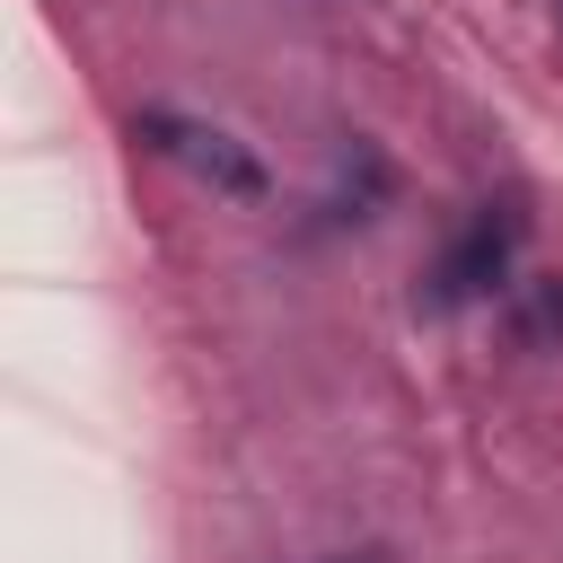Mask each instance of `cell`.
Masks as SVG:
<instances>
[{
    "instance_id": "1",
    "label": "cell",
    "mask_w": 563,
    "mask_h": 563,
    "mask_svg": "<svg viewBox=\"0 0 563 563\" xmlns=\"http://www.w3.org/2000/svg\"><path fill=\"white\" fill-rule=\"evenodd\" d=\"M132 132H141L150 150H167L185 176H202L211 194H229V202H264V194H273V176L255 167V150H238L220 123H194V114H176V106H141Z\"/></svg>"
},
{
    "instance_id": "2",
    "label": "cell",
    "mask_w": 563,
    "mask_h": 563,
    "mask_svg": "<svg viewBox=\"0 0 563 563\" xmlns=\"http://www.w3.org/2000/svg\"><path fill=\"white\" fill-rule=\"evenodd\" d=\"M510 255H519V211L510 202H484L449 246L440 264L422 273V308H466V299H493L510 282Z\"/></svg>"
},
{
    "instance_id": "3",
    "label": "cell",
    "mask_w": 563,
    "mask_h": 563,
    "mask_svg": "<svg viewBox=\"0 0 563 563\" xmlns=\"http://www.w3.org/2000/svg\"><path fill=\"white\" fill-rule=\"evenodd\" d=\"M510 334H519L528 352L563 334V273H545V282H519V299H510Z\"/></svg>"
},
{
    "instance_id": "4",
    "label": "cell",
    "mask_w": 563,
    "mask_h": 563,
    "mask_svg": "<svg viewBox=\"0 0 563 563\" xmlns=\"http://www.w3.org/2000/svg\"><path fill=\"white\" fill-rule=\"evenodd\" d=\"M325 563H387V554H325Z\"/></svg>"
}]
</instances>
